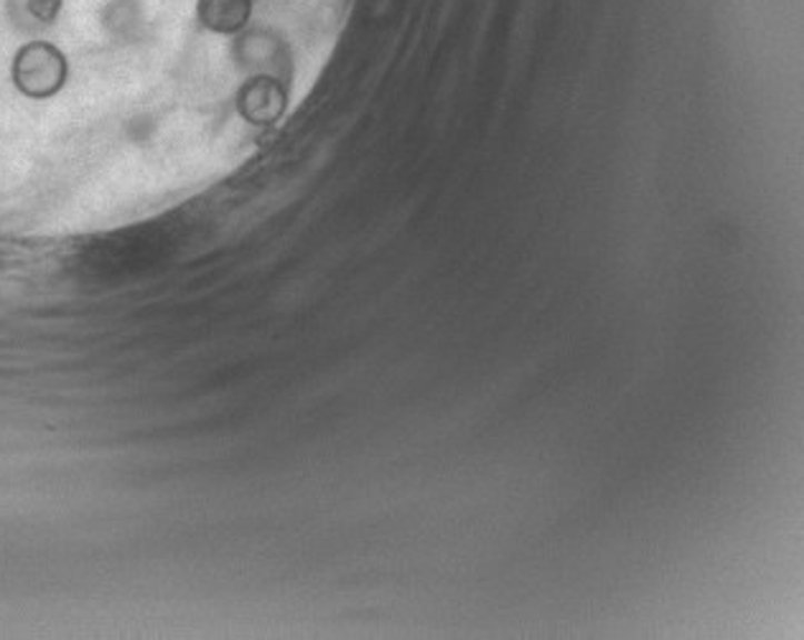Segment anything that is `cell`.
I'll return each instance as SVG.
<instances>
[{
    "mask_svg": "<svg viewBox=\"0 0 804 640\" xmlns=\"http://www.w3.org/2000/svg\"><path fill=\"white\" fill-rule=\"evenodd\" d=\"M250 0H197V18L211 33H235L250 21Z\"/></svg>",
    "mask_w": 804,
    "mask_h": 640,
    "instance_id": "2",
    "label": "cell"
},
{
    "mask_svg": "<svg viewBox=\"0 0 804 640\" xmlns=\"http://www.w3.org/2000/svg\"><path fill=\"white\" fill-rule=\"evenodd\" d=\"M64 0H29V13L41 23H54Z\"/></svg>",
    "mask_w": 804,
    "mask_h": 640,
    "instance_id": "3",
    "label": "cell"
},
{
    "mask_svg": "<svg viewBox=\"0 0 804 640\" xmlns=\"http://www.w3.org/2000/svg\"><path fill=\"white\" fill-rule=\"evenodd\" d=\"M69 61L57 43L29 41L16 51L11 79L21 94L31 100H49L67 84Z\"/></svg>",
    "mask_w": 804,
    "mask_h": 640,
    "instance_id": "1",
    "label": "cell"
}]
</instances>
